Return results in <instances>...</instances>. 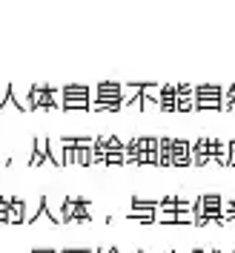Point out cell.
<instances>
[{
    "label": "cell",
    "mask_w": 235,
    "mask_h": 253,
    "mask_svg": "<svg viewBox=\"0 0 235 253\" xmlns=\"http://www.w3.org/2000/svg\"><path fill=\"white\" fill-rule=\"evenodd\" d=\"M95 112H118L124 110V84L118 81H103L92 89V107Z\"/></svg>",
    "instance_id": "1"
},
{
    "label": "cell",
    "mask_w": 235,
    "mask_h": 253,
    "mask_svg": "<svg viewBox=\"0 0 235 253\" xmlns=\"http://www.w3.org/2000/svg\"><path fill=\"white\" fill-rule=\"evenodd\" d=\"M126 164H158V135H132L126 144Z\"/></svg>",
    "instance_id": "2"
},
{
    "label": "cell",
    "mask_w": 235,
    "mask_h": 253,
    "mask_svg": "<svg viewBox=\"0 0 235 253\" xmlns=\"http://www.w3.org/2000/svg\"><path fill=\"white\" fill-rule=\"evenodd\" d=\"M29 110H61V89L55 86H29Z\"/></svg>",
    "instance_id": "3"
},
{
    "label": "cell",
    "mask_w": 235,
    "mask_h": 253,
    "mask_svg": "<svg viewBox=\"0 0 235 253\" xmlns=\"http://www.w3.org/2000/svg\"><path fill=\"white\" fill-rule=\"evenodd\" d=\"M61 219L63 221H89L92 213H89V202L86 199H78V196H66L61 205Z\"/></svg>",
    "instance_id": "4"
},
{
    "label": "cell",
    "mask_w": 235,
    "mask_h": 253,
    "mask_svg": "<svg viewBox=\"0 0 235 253\" xmlns=\"http://www.w3.org/2000/svg\"><path fill=\"white\" fill-rule=\"evenodd\" d=\"M189 164V138L172 135L169 144V167H187Z\"/></svg>",
    "instance_id": "5"
},
{
    "label": "cell",
    "mask_w": 235,
    "mask_h": 253,
    "mask_svg": "<svg viewBox=\"0 0 235 253\" xmlns=\"http://www.w3.org/2000/svg\"><path fill=\"white\" fill-rule=\"evenodd\" d=\"M189 164L195 167L209 164V135H198L195 141H189Z\"/></svg>",
    "instance_id": "6"
},
{
    "label": "cell",
    "mask_w": 235,
    "mask_h": 253,
    "mask_svg": "<svg viewBox=\"0 0 235 253\" xmlns=\"http://www.w3.org/2000/svg\"><path fill=\"white\" fill-rule=\"evenodd\" d=\"M178 84H161L158 86V110L161 112H178Z\"/></svg>",
    "instance_id": "7"
},
{
    "label": "cell",
    "mask_w": 235,
    "mask_h": 253,
    "mask_svg": "<svg viewBox=\"0 0 235 253\" xmlns=\"http://www.w3.org/2000/svg\"><path fill=\"white\" fill-rule=\"evenodd\" d=\"M6 224H26V199L9 196V216H6Z\"/></svg>",
    "instance_id": "8"
},
{
    "label": "cell",
    "mask_w": 235,
    "mask_h": 253,
    "mask_svg": "<svg viewBox=\"0 0 235 253\" xmlns=\"http://www.w3.org/2000/svg\"><path fill=\"white\" fill-rule=\"evenodd\" d=\"M43 161H49L46 135H40V138L34 141V150H32V156H29V164H32V167H37V164H43Z\"/></svg>",
    "instance_id": "9"
},
{
    "label": "cell",
    "mask_w": 235,
    "mask_h": 253,
    "mask_svg": "<svg viewBox=\"0 0 235 253\" xmlns=\"http://www.w3.org/2000/svg\"><path fill=\"white\" fill-rule=\"evenodd\" d=\"M192 98H224V89L218 84H198L192 86Z\"/></svg>",
    "instance_id": "10"
},
{
    "label": "cell",
    "mask_w": 235,
    "mask_h": 253,
    "mask_svg": "<svg viewBox=\"0 0 235 253\" xmlns=\"http://www.w3.org/2000/svg\"><path fill=\"white\" fill-rule=\"evenodd\" d=\"M178 112H192V86L189 84H178Z\"/></svg>",
    "instance_id": "11"
},
{
    "label": "cell",
    "mask_w": 235,
    "mask_h": 253,
    "mask_svg": "<svg viewBox=\"0 0 235 253\" xmlns=\"http://www.w3.org/2000/svg\"><path fill=\"white\" fill-rule=\"evenodd\" d=\"M169 144H172V135H158V164L161 167H169Z\"/></svg>",
    "instance_id": "12"
},
{
    "label": "cell",
    "mask_w": 235,
    "mask_h": 253,
    "mask_svg": "<svg viewBox=\"0 0 235 253\" xmlns=\"http://www.w3.org/2000/svg\"><path fill=\"white\" fill-rule=\"evenodd\" d=\"M192 110H195V112L224 110V101H221V98H192Z\"/></svg>",
    "instance_id": "13"
},
{
    "label": "cell",
    "mask_w": 235,
    "mask_h": 253,
    "mask_svg": "<svg viewBox=\"0 0 235 253\" xmlns=\"http://www.w3.org/2000/svg\"><path fill=\"white\" fill-rule=\"evenodd\" d=\"M61 98H92V89L83 84H69L61 89Z\"/></svg>",
    "instance_id": "14"
},
{
    "label": "cell",
    "mask_w": 235,
    "mask_h": 253,
    "mask_svg": "<svg viewBox=\"0 0 235 253\" xmlns=\"http://www.w3.org/2000/svg\"><path fill=\"white\" fill-rule=\"evenodd\" d=\"M92 98H61V110H89Z\"/></svg>",
    "instance_id": "15"
},
{
    "label": "cell",
    "mask_w": 235,
    "mask_h": 253,
    "mask_svg": "<svg viewBox=\"0 0 235 253\" xmlns=\"http://www.w3.org/2000/svg\"><path fill=\"white\" fill-rule=\"evenodd\" d=\"M221 101H224V110H233L235 107V84L224 89V98H221Z\"/></svg>",
    "instance_id": "16"
},
{
    "label": "cell",
    "mask_w": 235,
    "mask_h": 253,
    "mask_svg": "<svg viewBox=\"0 0 235 253\" xmlns=\"http://www.w3.org/2000/svg\"><path fill=\"white\" fill-rule=\"evenodd\" d=\"M103 164H126V150L124 153H106V161Z\"/></svg>",
    "instance_id": "17"
},
{
    "label": "cell",
    "mask_w": 235,
    "mask_h": 253,
    "mask_svg": "<svg viewBox=\"0 0 235 253\" xmlns=\"http://www.w3.org/2000/svg\"><path fill=\"white\" fill-rule=\"evenodd\" d=\"M227 167H235V138L227 141Z\"/></svg>",
    "instance_id": "18"
},
{
    "label": "cell",
    "mask_w": 235,
    "mask_h": 253,
    "mask_svg": "<svg viewBox=\"0 0 235 253\" xmlns=\"http://www.w3.org/2000/svg\"><path fill=\"white\" fill-rule=\"evenodd\" d=\"M6 216H9V196H0V224H6Z\"/></svg>",
    "instance_id": "19"
},
{
    "label": "cell",
    "mask_w": 235,
    "mask_h": 253,
    "mask_svg": "<svg viewBox=\"0 0 235 253\" xmlns=\"http://www.w3.org/2000/svg\"><path fill=\"white\" fill-rule=\"evenodd\" d=\"M58 253H92V251H86V248H66V251H58Z\"/></svg>",
    "instance_id": "20"
},
{
    "label": "cell",
    "mask_w": 235,
    "mask_h": 253,
    "mask_svg": "<svg viewBox=\"0 0 235 253\" xmlns=\"http://www.w3.org/2000/svg\"><path fill=\"white\" fill-rule=\"evenodd\" d=\"M92 253H121V251H118V248H95Z\"/></svg>",
    "instance_id": "21"
},
{
    "label": "cell",
    "mask_w": 235,
    "mask_h": 253,
    "mask_svg": "<svg viewBox=\"0 0 235 253\" xmlns=\"http://www.w3.org/2000/svg\"><path fill=\"white\" fill-rule=\"evenodd\" d=\"M32 253H58V251H52V248H37V251H32Z\"/></svg>",
    "instance_id": "22"
},
{
    "label": "cell",
    "mask_w": 235,
    "mask_h": 253,
    "mask_svg": "<svg viewBox=\"0 0 235 253\" xmlns=\"http://www.w3.org/2000/svg\"><path fill=\"white\" fill-rule=\"evenodd\" d=\"M138 253H146V251H138Z\"/></svg>",
    "instance_id": "23"
},
{
    "label": "cell",
    "mask_w": 235,
    "mask_h": 253,
    "mask_svg": "<svg viewBox=\"0 0 235 253\" xmlns=\"http://www.w3.org/2000/svg\"><path fill=\"white\" fill-rule=\"evenodd\" d=\"M169 253H175V251H169Z\"/></svg>",
    "instance_id": "24"
},
{
    "label": "cell",
    "mask_w": 235,
    "mask_h": 253,
    "mask_svg": "<svg viewBox=\"0 0 235 253\" xmlns=\"http://www.w3.org/2000/svg\"><path fill=\"white\" fill-rule=\"evenodd\" d=\"M233 253H235V251H233Z\"/></svg>",
    "instance_id": "25"
}]
</instances>
